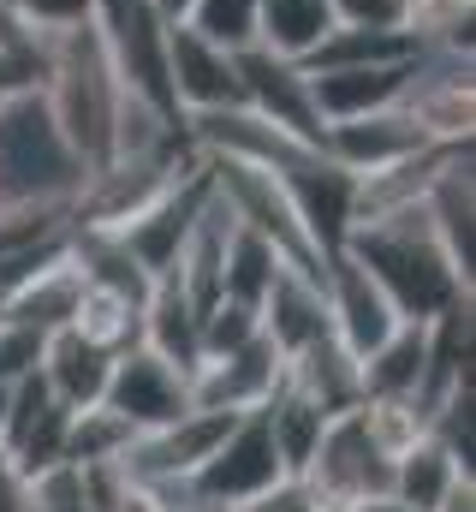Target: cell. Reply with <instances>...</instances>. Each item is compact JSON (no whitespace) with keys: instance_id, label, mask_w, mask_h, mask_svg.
I'll return each mask as SVG.
<instances>
[{"instance_id":"obj_1","label":"cell","mask_w":476,"mask_h":512,"mask_svg":"<svg viewBox=\"0 0 476 512\" xmlns=\"http://www.w3.org/2000/svg\"><path fill=\"white\" fill-rule=\"evenodd\" d=\"M340 251L352 256L357 268L393 298V310L405 322H435L441 310L465 304L476 280H465L453 268L447 245L435 239V221L423 203H405L393 215H375V221H357L352 233L340 239Z\"/></svg>"},{"instance_id":"obj_2","label":"cell","mask_w":476,"mask_h":512,"mask_svg":"<svg viewBox=\"0 0 476 512\" xmlns=\"http://www.w3.org/2000/svg\"><path fill=\"white\" fill-rule=\"evenodd\" d=\"M36 84H42V102H48L60 137L84 161V173H102L108 149H114V114H119L125 90H119V78H114V60L102 48L96 18L78 24V30L42 36V78Z\"/></svg>"},{"instance_id":"obj_3","label":"cell","mask_w":476,"mask_h":512,"mask_svg":"<svg viewBox=\"0 0 476 512\" xmlns=\"http://www.w3.org/2000/svg\"><path fill=\"white\" fill-rule=\"evenodd\" d=\"M84 179L90 173L54 126L42 84L0 96V209H72Z\"/></svg>"},{"instance_id":"obj_4","label":"cell","mask_w":476,"mask_h":512,"mask_svg":"<svg viewBox=\"0 0 476 512\" xmlns=\"http://www.w3.org/2000/svg\"><path fill=\"white\" fill-rule=\"evenodd\" d=\"M298 483H304L322 507H340V512H352V507H363V501H375V495L393 489V453L375 441L363 405L328 417V429H322L310 465L298 471Z\"/></svg>"},{"instance_id":"obj_5","label":"cell","mask_w":476,"mask_h":512,"mask_svg":"<svg viewBox=\"0 0 476 512\" xmlns=\"http://www.w3.org/2000/svg\"><path fill=\"white\" fill-rule=\"evenodd\" d=\"M185 483H191V495L203 507H227V512L238 501H250V495H262V489H274V483H286V465L274 453V435H268L262 411H244L233 429L221 435V447Z\"/></svg>"},{"instance_id":"obj_6","label":"cell","mask_w":476,"mask_h":512,"mask_svg":"<svg viewBox=\"0 0 476 512\" xmlns=\"http://www.w3.org/2000/svg\"><path fill=\"white\" fill-rule=\"evenodd\" d=\"M238 66V90H244V108L250 114H262L274 131H286V137H298V143H316L322 149V108H316V90H310V72L298 66V60H280V54H268V48H238L233 54Z\"/></svg>"},{"instance_id":"obj_7","label":"cell","mask_w":476,"mask_h":512,"mask_svg":"<svg viewBox=\"0 0 476 512\" xmlns=\"http://www.w3.org/2000/svg\"><path fill=\"white\" fill-rule=\"evenodd\" d=\"M102 405H108L114 417H125L137 435H149V429H161V423H173V417L191 411V376L173 370L161 352H149V346L137 340V346L114 352Z\"/></svg>"},{"instance_id":"obj_8","label":"cell","mask_w":476,"mask_h":512,"mask_svg":"<svg viewBox=\"0 0 476 512\" xmlns=\"http://www.w3.org/2000/svg\"><path fill=\"white\" fill-rule=\"evenodd\" d=\"M203 203H209V167H203V155H197L149 209H137L125 227H114V239L161 280V274H173V262H179V251H185V239H191Z\"/></svg>"},{"instance_id":"obj_9","label":"cell","mask_w":476,"mask_h":512,"mask_svg":"<svg viewBox=\"0 0 476 512\" xmlns=\"http://www.w3.org/2000/svg\"><path fill=\"white\" fill-rule=\"evenodd\" d=\"M167 84H173V102H179V114L244 108L233 48L209 42V36H203L197 24H185V18H173V24H167Z\"/></svg>"},{"instance_id":"obj_10","label":"cell","mask_w":476,"mask_h":512,"mask_svg":"<svg viewBox=\"0 0 476 512\" xmlns=\"http://www.w3.org/2000/svg\"><path fill=\"white\" fill-rule=\"evenodd\" d=\"M322 298H328V328H334V340L352 352L357 364L405 322V316L393 310V298H387L346 251L328 256V268H322Z\"/></svg>"},{"instance_id":"obj_11","label":"cell","mask_w":476,"mask_h":512,"mask_svg":"<svg viewBox=\"0 0 476 512\" xmlns=\"http://www.w3.org/2000/svg\"><path fill=\"white\" fill-rule=\"evenodd\" d=\"M322 149H328L352 179H363V173H381V167H393V161L429 149V137L411 120L405 102H393V108H375V114H357V120H328Z\"/></svg>"},{"instance_id":"obj_12","label":"cell","mask_w":476,"mask_h":512,"mask_svg":"<svg viewBox=\"0 0 476 512\" xmlns=\"http://www.w3.org/2000/svg\"><path fill=\"white\" fill-rule=\"evenodd\" d=\"M286 358L274 352L268 334H256L250 346H238L227 358H203L191 370V405H209V411H256L274 382H280Z\"/></svg>"},{"instance_id":"obj_13","label":"cell","mask_w":476,"mask_h":512,"mask_svg":"<svg viewBox=\"0 0 476 512\" xmlns=\"http://www.w3.org/2000/svg\"><path fill=\"white\" fill-rule=\"evenodd\" d=\"M417 54H423V48H417ZM417 54H411V60H375V66L310 72V90H316L322 120H357V114H375V108L405 102V90H411V78H417Z\"/></svg>"},{"instance_id":"obj_14","label":"cell","mask_w":476,"mask_h":512,"mask_svg":"<svg viewBox=\"0 0 476 512\" xmlns=\"http://www.w3.org/2000/svg\"><path fill=\"white\" fill-rule=\"evenodd\" d=\"M256 316H262V334L274 340V352L292 358L298 346H310L316 334H328V298H322V280L286 262V268L274 274V286L262 292Z\"/></svg>"},{"instance_id":"obj_15","label":"cell","mask_w":476,"mask_h":512,"mask_svg":"<svg viewBox=\"0 0 476 512\" xmlns=\"http://www.w3.org/2000/svg\"><path fill=\"white\" fill-rule=\"evenodd\" d=\"M143 346L161 352L173 370H197L203 364V310L185 298V286L173 274L155 280V292L143 298Z\"/></svg>"},{"instance_id":"obj_16","label":"cell","mask_w":476,"mask_h":512,"mask_svg":"<svg viewBox=\"0 0 476 512\" xmlns=\"http://www.w3.org/2000/svg\"><path fill=\"white\" fill-rule=\"evenodd\" d=\"M108 370H114V352L84 340L78 328H54L42 340V376L54 387L60 405L84 411V405H102V387H108Z\"/></svg>"},{"instance_id":"obj_17","label":"cell","mask_w":476,"mask_h":512,"mask_svg":"<svg viewBox=\"0 0 476 512\" xmlns=\"http://www.w3.org/2000/svg\"><path fill=\"white\" fill-rule=\"evenodd\" d=\"M292 387H304L328 417H340V411H352L363 405V382H357V358L334 340V328L328 334H316L310 346H298L292 358H286V370H280Z\"/></svg>"},{"instance_id":"obj_18","label":"cell","mask_w":476,"mask_h":512,"mask_svg":"<svg viewBox=\"0 0 476 512\" xmlns=\"http://www.w3.org/2000/svg\"><path fill=\"white\" fill-rule=\"evenodd\" d=\"M429 376V322H399L363 364H357V382L363 399H417Z\"/></svg>"},{"instance_id":"obj_19","label":"cell","mask_w":476,"mask_h":512,"mask_svg":"<svg viewBox=\"0 0 476 512\" xmlns=\"http://www.w3.org/2000/svg\"><path fill=\"white\" fill-rule=\"evenodd\" d=\"M78 292H84V274H78L72 251H60V256H48V262L0 304V316H12V322H24V328H36V334H54V328L72 322Z\"/></svg>"},{"instance_id":"obj_20","label":"cell","mask_w":476,"mask_h":512,"mask_svg":"<svg viewBox=\"0 0 476 512\" xmlns=\"http://www.w3.org/2000/svg\"><path fill=\"white\" fill-rule=\"evenodd\" d=\"M465 477H476V471H465V465L453 459V447L423 429L405 453H393V489H387V495L405 501V507H417V512H435Z\"/></svg>"},{"instance_id":"obj_21","label":"cell","mask_w":476,"mask_h":512,"mask_svg":"<svg viewBox=\"0 0 476 512\" xmlns=\"http://www.w3.org/2000/svg\"><path fill=\"white\" fill-rule=\"evenodd\" d=\"M256 411H262V423H268V435H274V453H280L286 477H298V471L310 465V453H316L322 429H328V411H322L304 387H292L286 376L274 382V393H268Z\"/></svg>"},{"instance_id":"obj_22","label":"cell","mask_w":476,"mask_h":512,"mask_svg":"<svg viewBox=\"0 0 476 512\" xmlns=\"http://www.w3.org/2000/svg\"><path fill=\"white\" fill-rule=\"evenodd\" d=\"M334 24H340L334 18V0H262L256 6V48L304 66Z\"/></svg>"},{"instance_id":"obj_23","label":"cell","mask_w":476,"mask_h":512,"mask_svg":"<svg viewBox=\"0 0 476 512\" xmlns=\"http://www.w3.org/2000/svg\"><path fill=\"white\" fill-rule=\"evenodd\" d=\"M423 42L411 30H363V24H334L316 54L304 60V72H334V66H375V60H411Z\"/></svg>"},{"instance_id":"obj_24","label":"cell","mask_w":476,"mask_h":512,"mask_svg":"<svg viewBox=\"0 0 476 512\" xmlns=\"http://www.w3.org/2000/svg\"><path fill=\"white\" fill-rule=\"evenodd\" d=\"M286 268V256L274 251L262 233L238 227L227 233V256H221V298H238V304H262V292L274 286V274Z\"/></svg>"},{"instance_id":"obj_25","label":"cell","mask_w":476,"mask_h":512,"mask_svg":"<svg viewBox=\"0 0 476 512\" xmlns=\"http://www.w3.org/2000/svg\"><path fill=\"white\" fill-rule=\"evenodd\" d=\"M66 328H78L84 340H96V346H108V352H125V346L143 340V304H131V298H119V292H102V286H84Z\"/></svg>"},{"instance_id":"obj_26","label":"cell","mask_w":476,"mask_h":512,"mask_svg":"<svg viewBox=\"0 0 476 512\" xmlns=\"http://www.w3.org/2000/svg\"><path fill=\"white\" fill-rule=\"evenodd\" d=\"M137 441V429L114 417L108 405H84V411H72V423H66V465H102V459H125V447Z\"/></svg>"},{"instance_id":"obj_27","label":"cell","mask_w":476,"mask_h":512,"mask_svg":"<svg viewBox=\"0 0 476 512\" xmlns=\"http://www.w3.org/2000/svg\"><path fill=\"white\" fill-rule=\"evenodd\" d=\"M256 6L262 0H191V12H185V24H197L209 42H221V48H250L256 42Z\"/></svg>"},{"instance_id":"obj_28","label":"cell","mask_w":476,"mask_h":512,"mask_svg":"<svg viewBox=\"0 0 476 512\" xmlns=\"http://www.w3.org/2000/svg\"><path fill=\"white\" fill-rule=\"evenodd\" d=\"M262 334V316L256 304H238V298H215L203 310V358H227L238 346H250Z\"/></svg>"},{"instance_id":"obj_29","label":"cell","mask_w":476,"mask_h":512,"mask_svg":"<svg viewBox=\"0 0 476 512\" xmlns=\"http://www.w3.org/2000/svg\"><path fill=\"white\" fill-rule=\"evenodd\" d=\"M6 12L18 18V30H30L42 42V36H60V30L90 24L96 18V0H6Z\"/></svg>"},{"instance_id":"obj_30","label":"cell","mask_w":476,"mask_h":512,"mask_svg":"<svg viewBox=\"0 0 476 512\" xmlns=\"http://www.w3.org/2000/svg\"><path fill=\"white\" fill-rule=\"evenodd\" d=\"M42 340H48V334H36V328L0 316V387H12L18 376H30V370L42 364Z\"/></svg>"},{"instance_id":"obj_31","label":"cell","mask_w":476,"mask_h":512,"mask_svg":"<svg viewBox=\"0 0 476 512\" xmlns=\"http://www.w3.org/2000/svg\"><path fill=\"white\" fill-rule=\"evenodd\" d=\"M334 18L363 30H405V0H334Z\"/></svg>"},{"instance_id":"obj_32","label":"cell","mask_w":476,"mask_h":512,"mask_svg":"<svg viewBox=\"0 0 476 512\" xmlns=\"http://www.w3.org/2000/svg\"><path fill=\"white\" fill-rule=\"evenodd\" d=\"M233 512H322V501H316L298 477H286V483H274V489L250 495V501H238Z\"/></svg>"},{"instance_id":"obj_33","label":"cell","mask_w":476,"mask_h":512,"mask_svg":"<svg viewBox=\"0 0 476 512\" xmlns=\"http://www.w3.org/2000/svg\"><path fill=\"white\" fill-rule=\"evenodd\" d=\"M0 512H30V483L12 471V459H0Z\"/></svg>"},{"instance_id":"obj_34","label":"cell","mask_w":476,"mask_h":512,"mask_svg":"<svg viewBox=\"0 0 476 512\" xmlns=\"http://www.w3.org/2000/svg\"><path fill=\"white\" fill-rule=\"evenodd\" d=\"M435 512H476V477H465V483H459V489H453Z\"/></svg>"},{"instance_id":"obj_35","label":"cell","mask_w":476,"mask_h":512,"mask_svg":"<svg viewBox=\"0 0 476 512\" xmlns=\"http://www.w3.org/2000/svg\"><path fill=\"white\" fill-rule=\"evenodd\" d=\"M155 12L173 24V18H185V12H191V0H155Z\"/></svg>"},{"instance_id":"obj_36","label":"cell","mask_w":476,"mask_h":512,"mask_svg":"<svg viewBox=\"0 0 476 512\" xmlns=\"http://www.w3.org/2000/svg\"><path fill=\"white\" fill-rule=\"evenodd\" d=\"M6 393H12V387H0V435H6Z\"/></svg>"},{"instance_id":"obj_37","label":"cell","mask_w":476,"mask_h":512,"mask_svg":"<svg viewBox=\"0 0 476 512\" xmlns=\"http://www.w3.org/2000/svg\"><path fill=\"white\" fill-rule=\"evenodd\" d=\"M179 512H227V507H203V501H197V507H179Z\"/></svg>"},{"instance_id":"obj_38","label":"cell","mask_w":476,"mask_h":512,"mask_svg":"<svg viewBox=\"0 0 476 512\" xmlns=\"http://www.w3.org/2000/svg\"><path fill=\"white\" fill-rule=\"evenodd\" d=\"M114 6H119V0H96V12H114Z\"/></svg>"},{"instance_id":"obj_39","label":"cell","mask_w":476,"mask_h":512,"mask_svg":"<svg viewBox=\"0 0 476 512\" xmlns=\"http://www.w3.org/2000/svg\"><path fill=\"white\" fill-rule=\"evenodd\" d=\"M322 512H340V507H322Z\"/></svg>"},{"instance_id":"obj_40","label":"cell","mask_w":476,"mask_h":512,"mask_svg":"<svg viewBox=\"0 0 476 512\" xmlns=\"http://www.w3.org/2000/svg\"><path fill=\"white\" fill-rule=\"evenodd\" d=\"M30 512H36V507H30Z\"/></svg>"}]
</instances>
